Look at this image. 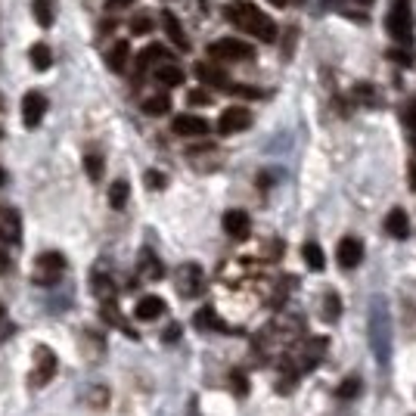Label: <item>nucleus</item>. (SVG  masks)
I'll return each instance as SVG.
<instances>
[{
	"label": "nucleus",
	"instance_id": "1",
	"mask_svg": "<svg viewBox=\"0 0 416 416\" xmlns=\"http://www.w3.org/2000/svg\"><path fill=\"white\" fill-rule=\"evenodd\" d=\"M224 19L230 22L233 28L246 31V35H252V37H258V41H264V44H273V37H277V25H273L271 16L261 13L255 4H246V0L224 6Z\"/></svg>",
	"mask_w": 416,
	"mask_h": 416
},
{
	"label": "nucleus",
	"instance_id": "2",
	"mask_svg": "<svg viewBox=\"0 0 416 416\" xmlns=\"http://www.w3.org/2000/svg\"><path fill=\"white\" fill-rule=\"evenodd\" d=\"M370 348L379 367H388L391 360V317H388V308L386 302L376 298L373 308H370Z\"/></svg>",
	"mask_w": 416,
	"mask_h": 416
},
{
	"label": "nucleus",
	"instance_id": "3",
	"mask_svg": "<svg viewBox=\"0 0 416 416\" xmlns=\"http://www.w3.org/2000/svg\"><path fill=\"white\" fill-rule=\"evenodd\" d=\"M252 44L239 41V37H221L208 47V57L211 62H242V59H252Z\"/></svg>",
	"mask_w": 416,
	"mask_h": 416
},
{
	"label": "nucleus",
	"instance_id": "4",
	"mask_svg": "<svg viewBox=\"0 0 416 416\" xmlns=\"http://www.w3.org/2000/svg\"><path fill=\"white\" fill-rule=\"evenodd\" d=\"M31 357H35V367H31V386H35V388H44L47 382L57 376L59 360H57V355H53V348H47V345H35Z\"/></svg>",
	"mask_w": 416,
	"mask_h": 416
},
{
	"label": "nucleus",
	"instance_id": "5",
	"mask_svg": "<svg viewBox=\"0 0 416 416\" xmlns=\"http://www.w3.org/2000/svg\"><path fill=\"white\" fill-rule=\"evenodd\" d=\"M62 271H66V255L62 252H44L41 258H37L31 280H35L37 286H53V283L62 277Z\"/></svg>",
	"mask_w": 416,
	"mask_h": 416
},
{
	"label": "nucleus",
	"instance_id": "6",
	"mask_svg": "<svg viewBox=\"0 0 416 416\" xmlns=\"http://www.w3.org/2000/svg\"><path fill=\"white\" fill-rule=\"evenodd\" d=\"M388 35L398 44H410L413 41V13L410 4H395V10L388 13Z\"/></svg>",
	"mask_w": 416,
	"mask_h": 416
},
{
	"label": "nucleus",
	"instance_id": "7",
	"mask_svg": "<svg viewBox=\"0 0 416 416\" xmlns=\"http://www.w3.org/2000/svg\"><path fill=\"white\" fill-rule=\"evenodd\" d=\"M252 128V112H249L246 106H230L221 112V119H218V131H221L224 137L230 134H239V131Z\"/></svg>",
	"mask_w": 416,
	"mask_h": 416
},
{
	"label": "nucleus",
	"instance_id": "8",
	"mask_svg": "<svg viewBox=\"0 0 416 416\" xmlns=\"http://www.w3.org/2000/svg\"><path fill=\"white\" fill-rule=\"evenodd\" d=\"M206 289V273H202L199 264H184L177 271V292L184 298H196Z\"/></svg>",
	"mask_w": 416,
	"mask_h": 416
},
{
	"label": "nucleus",
	"instance_id": "9",
	"mask_svg": "<svg viewBox=\"0 0 416 416\" xmlns=\"http://www.w3.org/2000/svg\"><path fill=\"white\" fill-rule=\"evenodd\" d=\"M44 112H47V97L41 90H28L25 97H22V124L31 131V128H37L44 119Z\"/></svg>",
	"mask_w": 416,
	"mask_h": 416
},
{
	"label": "nucleus",
	"instance_id": "10",
	"mask_svg": "<svg viewBox=\"0 0 416 416\" xmlns=\"http://www.w3.org/2000/svg\"><path fill=\"white\" fill-rule=\"evenodd\" d=\"M224 233L237 242L249 239V233H252V218H249L242 208H230L224 215Z\"/></svg>",
	"mask_w": 416,
	"mask_h": 416
},
{
	"label": "nucleus",
	"instance_id": "11",
	"mask_svg": "<svg viewBox=\"0 0 416 416\" xmlns=\"http://www.w3.org/2000/svg\"><path fill=\"white\" fill-rule=\"evenodd\" d=\"M171 131L177 137H208V121L199 119V115H177L171 121Z\"/></svg>",
	"mask_w": 416,
	"mask_h": 416
},
{
	"label": "nucleus",
	"instance_id": "12",
	"mask_svg": "<svg viewBox=\"0 0 416 416\" xmlns=\"http://www.w3.org/2000/svg\"><path fill=\"white\" fill-rule=\"evenodd\" d=\"M335 258H339V264H342L345 271L357 268V264L364 261V242L355 239V237H345L339 242V249H335Z\"/></svg>",
	"mask_w": 416,
	"mask_h": 416
},
{
	"label": "nucleus",
	"instance_id": "13",
	"mask_svg": "<svg viewBox=\"0 0 416 416\" xmlns=\"http://www.w3.org/2000/svg\"><path fill=\"white\" fill-rule=\"evenodd\" d=\"M386 233L391 239H407L410 237V218L404 208H391L386 215Z\"/></svg>",
	"mask_w": 416,
	"mask_h": 416
},
{
	"label": "nucleus",
	"instance_id": "14",
	"mask_svg": "<svg viewBox=\"0 0 416 416\" xmlns=\"http://www.w3.org/2000/svg\"><path fill=\"white\" fill-rule=\"evenodd\" d=\"M326 351V339H308L302 345V351H298V364H302V370H314V367L320 364V357H323Z\"/></svg>",
	"mask_w": 416,
	"mask_h": 416
},
{
	"label": "nucleus",
	"instance_id": "15",
	"mask_svg": "<svg viewBox=\"0 0 416 416\" xmlns=\"http://www.w3.org/2000/svg\"><path fill=\"white\" fill-rule=\"evenodd\" d=\"M165 59H168V50L162 44H149L146 50L137 53V75H143L146 69H159Z\"/></svg>",
	"mask_w": 416,
	"mask_h": 416
},
{
	"label": "nucleus",
	"instance_id": "16",
	"mask_svg": "<svg viewBox=\"0 0 416 416\" xmlns=\"http://www.w3.org/2000/svg\"><path fill=\"white\" fill-rule=\"evenodd\" d=\"M196 75H199V81L206 84H215V88H230V84H227V72L221 66H218V62H199V66H196Z\"/></svg>",
	"mask_w": 416,
	"mask_h": 416
},
{
	"label": "nucleus",
	"instance_id": "17",
	"mask_svg": "<svg viewBox=\"0 0 416 416\" xmlns=\"http://www.w3.org/2000/svg\"><path fill=\"white\" fill-rule=\"evenodd\" d=\"M128 59H131V44L121 37V41H115V44H112V50L106 53V66H109V72L121 75V72H124V66H128Z\"/></svg>",
	"mask_w": 416,
	"mask_h": 416
},
{
	"label": "nucleus",
	"instance_id": "18",
	"mask_svg": "<svg viewBox=\"0 0 416 416\" xmlns=\"http://www.w3.org/2000/svg\"><path fill=\"white\" fill-rule=\"evenodd\" d=\"M162 25H165V31H168V37H171V44L174 47H190V37L184 35V25H180V19L171 10H162Z\"/></svg>",
	"mask_w": 416,
	"mask_h": 416
},
{
	"label": "nucleus",
	"instance_id": "19",
	"mask_svg": "<svg viewBox=\"0 0 416 416\" xmlns=\"http://www.w3.org/2000/svg\"><path fill=\"white\" fill-rule=\"evenodd\" d=\"M155 78H159V84L165 88H180V84H186V72L174 62H162L159 69H155Z\"/></svg>",
	"mask_w": 416,
	"mask_h": 416
},
{
	"label": "nucleus",
	"instance_id": "20",
	"mask_svg": "<svg viewBox=\"0 0 416 416\" xmlns=\"http://www.w3.org/2000/svg\"><path fill=\"white\" fill-rule=\"evenodd\" d=\"M193 323H196V329H202V333H208V329H215V333H227V329H230L221 317H218L215 308H202V311L193 317Z\"/></svg>",
	"mask_w": 416,
	"mask_h": 416
},
{
	"label": "nucleus",
	"instance_id": "21",
	"mask_svg": "<svg viewBox=\"0 0 416 416\" xmlns=\"http://www.w3.org/2000/svg\"><path fill=\"white\" fill-rule=\"evenodd\" d=\"M134 314H137L140 320H155V317H162V314H165V302H162L159 295H143L137 302Z\"/></svg>",
	"mask_w": 416,
	"mask_h": 416
},
{
	"label": "nucleus",
	"instance_id": "22",
	"mask_svg": "<svg viewBox=\"0 0 416 416\" xmlns=\"http://www.w3.org/2000/svg\"><path fill=\"white\" fill-rule=\"evenodd\" d=\"M28 59H31V66H35L37 72H47V69L53 66V50H50V44L37 41V44L28 50Z\"/></svg>",
	"mask_w": 416,
	"mask_h": 416
},
{
	"label": "nucleus",
	"instance_id": "23",
	"mask_svg": "<svg viewBox=\"0 0 416 416\" xmlns=\"http://www.w3.org/2000/svg\"><path fill=\"white\" fill-rule=\"evenodd\" d=\"M128 196H131L128 180H115V184H109V208L121 211L124 206H128Z\"/></svg>",
	"mask_w": 416,
	"mask_h": 416
},
{
	"label": "nucleus",
	"instance_id": "24",
	"mask_svg": "<svg viewBox=\"0 0 416 416\" xmlns=\"http://www.w3.org/2000/svg\"><path fill=\"white\" fill-rule=\"evenodd\" d=\"M31 13H35V22L41 28H50L57 13H53V0H31Z\"/></svg>",
	"mask_w": 416,
	"mask_h": 416
},
{
	"label": "nucleus",
	"instance_id": "25",
	"mask_svg": "<svg viewBox=\"0 0 416 416\" xmlns=\"http://www.w3.org/2000/svg\"><path fill=\"white\" fill-rule=\"evenodd\" d=\"M143 112L153 115V119H159V115H168L171 112V97H168V93H155V97L143 100Z\"/></svg>",
	"mask_w": 416,
	"mask_h": 416
},
{
	"label": "nucleus",
	"instance_id": "26",
	"mask_svg": "<svg viewBox=\"0 0 416 416\" xmlns=\"http://www.w3.org/2000/svg\"><path fill=\"white\" fill-rule=\"evenodd\" d=\"M140 268H143L146 273V280H162L165 277V268H162V261L155 258L149 249H143V255H140Z\"/></svg>",
	"mask_w": 416,
	"mask_h": 416
},
{
	"label": "nucleus",
	"instance_id": "27",
	"mask_svg": "<svg viewBox=\"0 0 416 416\" xmlns=\"http://www.w3.org/2000/svg\"><path fill=\"white\" fill-rule=\"evenodd\" d=\"M302 258H304V264H308L311 271H323V249L317 246V242H304L302 246Z\"/></svg>",
	"mask_w": 416,
	"mask_h": 416
},
{
	"label": "nucleus",
	"instance_id": "28",
	"mask_svg": "<svg viewBox=\"0 0 416 416\" xmlns=\"http://www.w3.org/2000/svg\"><path fill=\"white\" fill-rule=\"evenodd\" d=\"M360 395V376H348V379H342V386L335 388V398L339 401H351V398Z\"/></svg>",
	"mask_w": 416,
	"mask_h": 416
},
{
	"label": "nucleus",
	"instance_id": "29",
	"mask_svg": "<svg viewBox=\"0 0 416 416\" xmlns=\"http://www.w3.org/2000/svg\"><path fill=\"white\" fill-rule=\"evenodd\" d=\"M342 314V298L335 292H326L323 295V320H339Z\"/></svg>",
	"mask_w": 416,
	"mask_h": 416
},
{
	"label": "nucleus",
	"instance_id": "30",
	"mask_svg": "<svg viewBox=\"0 0 416 416\" xmlns=\"http://www.w3.org/2000/svg\"><path fill=\"white\" fill-rule=\"evenodd\" d=\"M93 295L103 298V302H106V298H112V295H115L112 277H100V273H97V277H93Z\"/></svg>",
	"mask_w": 416,
	"mask_h": 416
},
{
	"label": "nucleus",
	"instance_id": "31",
	"mask_svg": "<svg viewBox=\"0 0 416 416\" xmlns=\"http://www.w3.org/2000/svg\"><path fill=\"white\" fill-rule=\"evenodd\" d=\"M84 168H88V174L90 180H103V159L100 155H84Z\"/></svg>",
	"mask_w": 416,
	"mask_h": 416
},
{
	"label": "nucleus",
	"instance_id": "32",
	"mask_svg": "<svg viewBox=\"0 0 416 416\" xmlns=\"http://www.w3.org/2000/svg\"><path fill=\"white\" fill-rule=\"evenodd\" d=\"M230 388L237 391V398H246L249 395V379H246V373H230Z\"/></svg>",
	"mask_w": 416,
	"mask_h": 416
},
{
	"label": "nucleus",
	"instance_id": "33",
	"mask_svg": "<svg viewBox=\"0 0 416 416\" xmlns=\"http://www.w3.org/2000/svg\"><path fill=\"white\" fill-rule=\"evenodd\" d=\"M131 31H134V35H149V31H153V19H149V16H134V19H131Z\"/></svg>",
	"mask_w": 416,
	"mask_h": 416
},
{
	"label": "nucleus",
	"instance_id": "34",
	"mask_svg": "<svg viewBox=\"0 0 416 416\" xmlns=\"http://www.w3.org/2000/svg\"><path fill=\"white\" fill-rule=\"evenodd\" d=\"M146 186H149V190H162V186H165V174H162V171H146Z\"/></svg>",
	"mask_w": 416,
	"mask_h": 416
},
{
	"label": "nucleus",
	"instance_id": "35",
	"mask_svg": "<svg viewBox=\"0 0 416 416\" xmlns=\"http://www.w3.org/2000/svg\"><path fill=\"white\" fill-rule=\"evenodd\" d=\"M186 100H190L193 106H202V103H211V93L208 90H190L186 93Z\"/></svg>",
	"mask_w": 416,
	"mask_h": 416
},
{
	"label": "nucleus",
	"instance_id": "36",
	"mask_svg": "<svg viewBox=\"0 0 416 416\" xmlns=\"http://www.w3.org/2000/svg\"><path fill=\"white\" fill-rule=\"evenodd\" d=\"M90 398H93V407H97V410H103L106 401H109V391H106V388H97Z\"/></svg>",
	"mask_w": 416,
	"mask_h": 416
},
{
	"label": "nucleus",
	"instance_id": "37",
	"mask_svg": "<svg viewBox=\"0 0 416 416\" xmlns=\"http://www.w3.org/2000/svg\"><path fill=\"white\" fill-rule=\"evenodd\" d=\"M404 121L416 131V103H407V106H404Z\"/></svg>",
	"mask_w": 416,
	"mask_h": 416
},
{
	"label": "nucleus",
	"instance_id": "38",
	"mask_svg": "<svg viewBox=\"0 0 416 416\" xmlns=\"http://www.w3.org/2000/svg\"><path fill=\"white\" fill-rule=\"evenodd\" d=\"M230 93H237V97H261L255 88H242V84H237V88H227Z\"/></svg>",
	"mask_w": 416,
	"mask_h": 416
},
{
	"label": "nucleus",
	"instance_id": "39",
	"mask_svg": "<svg viewBox=\"0 0 416 416\" xmlns=\"http://www.w3.org/2000/svg\"><path fill=\"white\" fill-rule=\"evenodd\" d=\"M177 333H180L177 326H168V333H165V339H168V342H174V339H177Z\"/></svg>",
	"mask_w": 416,
	"mask_h": 416
},
{
	"label": "nucleus",
	"instance_id": "40",
	"mask_svg": "<svg viewBox=\"0 0 416 416\" xmlns=\"http://www.w3.org/2000/svg\"><path fill=\"white\" fill-rule=\"evenodd\" d=\"M6 271H10V261H6V255L0 252V273H6Z\"/></svg>",
	"mask_w": 416,
	"mask_h": 416
},
{
	"label": "nucleus",
	"instance_id": "41",
	"mask_svg": "<svg viewBox=\"0 0 416 416\" xmlns=\"http://www.w3.org/2000/svg\"><path fill=\"white\" fill-rule=\"evenodd\" d=\"M128 4H134V0H109V6H128Z\"/></svg>",
	"mask_w": 416,
	"mask_h": 416
},
{
	"label": "nucleus",
	"instance_id": "42",
	"mask_svg": "<svg viewBox=\"0 0 416 416\" xmlns=\"http://www.w3.org/2000/svg\"><path fill=\"white\" fill-rule=\"evenodd\" d=\"M190 416H199V404H196V398L190 401Z\"/></svg>",
	"mask_w": 416,
	"mask_h": 416
},
{
	"label": "nucleus",
	"instance_id": "43",
	"mask_svg": "<svg viewBox=\"0 0 416 416\" xmlns=\"http://www.w3.org/2000/svg\"><path fill=\"white\" fill-rule=\"evenodd\" d=\"M268 4H273V6H286V0H268Z\"/></svg>",
	"mask_w": 416,
	"mask_h": 416
},
{
	"label": "nucleus",
	"instance_id": "44",
	"mask_svg": "<svg viewBox=\"0 0 416 416\" xmlns=\"http://www.w3.org/2000/svg\"><path fill=\"white\" fill-rule=\"evenodd\" d=\"M410 180H413V190H416V168L410 171Z\"/></svg>",
	"mask_w": 416,
	"mask_h": 416
},
{
	"label": "nucleus",
	"instance_id": "45",
	"mask_svg": "<svg viewBox=\"0 0 416 416\" xmlns=\"http://www.w3.org/2000/svg\"><path fill=\"white\" fill-rule=\"evenodd\" d=\"M4 180H6V174H4V168H0V186H4Z\"/></svg>",
	"mask_w": 416,
	"mask_h": 416
},
{
	"label": "nucleus",
	"instance_id": "46",
	"mask_svg": "<svg viewBox=\"0 0 416 416\" xmlns=\"http://www.w3.org/2000/svg\"><path fill=\"white\" fill-rule=\"evenodd\" d=\"M0 317H4V304H0Z\"/></svg>",
	"mask_w": 416,
	"mask_h": 416
},
{
	"label": "nucleus",
	"instance_id": "47",
	"mask_svg": "<svg viewBox=\"0 0 416 416\" xmlns=\"http://www.w3.org/2000/svg\"><path fill=\"white\" fill-rule=\"evenodd\" d=\"M413 149H416V134H413Z\"/></svg>",
	"mask_w": 416,
	"mask_h": 416
},
{
	"label": "nucleus",
	"instance_id": "48",
	"mask_svg": "<svg viewBox=\"0 0 416 416\" xmlns=\"http://www.w3.org/2000/svg\"><path fill=\"white\" fill-rule=\"evenodd\" d=\"M0 239H6V237H4V233H0Z\"/></svg>",
	"mask_w": 416,
	"mask_h": 416
}]
</instances>
